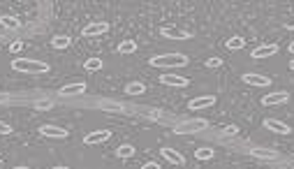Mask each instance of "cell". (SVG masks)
<instances>
[{
    "label": "cell",
    "instance_id": "obj_1",
    "mask_svg": "<svg viewBox=\"0 0 294 169\" xmlns=\"http://www.w3.org/2000/svg\"><path fill=\"white\" fill-rule=\"evenodd\" d=\"M12 69L23 72V74H46L49 72V63L35 61V58H14L12 61Z\"/></svg>",
    "mask_w": 294,
    "mask_h": 169
},
{
    "label": "cell",
    "instance_id": "obj_2",
    "mask_svg": "<svg viewBox=\"0 0 294 169\" xmlns=\"http://www.w3.org/2000/svg\"><path fill=\"white\" fill-rule=\"evenodd\" d=\"M151 68H185L188 65V56L183 54H162L151 58Z\"/></svg>",
    "mask_w": 294,
    "mask_h": 169
},
{
    "label": "cell",
    "instance_id": "obj_3",
    "mask_svg": "<svg viewBox=\"0 0 294 169\" xmlns=\"http://www.w3.org/2000/svg\"><path fill=\"white\" fill-rule=\"evenodd\" d=\"M209 123L204 118H190V121H183V123L176 125V135H188V132H199V130H206Z\"/></svg>",
    "mask_w": 294,
    "mask_h": 169
},
{
    "label": "cell",
    "instance_id": "obj_4",
    "mask_svg": "<svg viewBox=\"0 0 294 169\" xmlns=\"http://www.w3.org/2000/svg\"><path fill=\"white\" fill-rule=\"evenodd\" d=\"M107 31H109V23L107 21H93L88 26H83L81 35L83 37H98V35H105Z\"/></svg>",
    "mask_w": 294,
    "mask_h": 169
},
{
    "label": "cell",
    "instance_id": "obj_5",
    "mask_svg": "<svg viewBox=\"0 0 294 169\" xmlns=\"http://www.w3.org/2000/svg\"><path fill=\"white\" fill-rule=\"evenodd\" d=\"M216 95H199V98H192L188 102V109L190 111H199V109H206V107H213L216 104Z\"/></svg>",
    "mask_w": 294,
    "mask_h": 169
},
{
    "label": "cell",
    "instance_id": "obj_6",
    "mask_svg": "<svg viewBox=\"0 0 294 169\" xmlns=\"http://www.w3.org/2000/svg\"><path fill=\"white\" fill-rule=\"evenodd\" d=\"M109 137H111L109 130H95V132H88V135L83 137V144H86V146H98V144L109 141Z\"/></svg>",
    "mask_w": 294,
    "mask_h": 169
},
{
    "label": "cell",
    "instance_id": "obj_7",
    "mask_svg": "<svg viewBox=\"0 0 294 169\" xmlns=\"http://www.w3.org/2000/svg\"><path fill=\"white\" fill-rule=\"evenodd\" d=\"M160 35L167 39H190V33L183 31V28H176V26H165L160 28Z\"/></svg>",
    "mask_w": 294,
    "mask_h": 169
},
{
    "label": "cell",
    "instance_id": "obj_8",
    "mask_svg": "<svg viewBox=\"0 0 294 169\" xmlns=\"http://www.w3.org/2000/svg\"><path fill=\"white\" fill-rule=\"evenodd\" d=\"M290 100V95L283 91H276V93H269V95H264L262 98V104L264 107H276V104H285Z\"/></svg>",
    "mask_w": 294,
    "mask_h": 169
},
{
    "label": "cell",
    "instance_id": "obj_9",
    "mask_svg": "<svg viewBox=\"0 0 294 169\" xmlns=\"http://www.w3.org/2000/svg\"><path fill=\"white\" fill-rule=\"evenodd\" d=\"M241 79H243V84H248V86H259V88H264V86H271V79L262 77V74H257V72H246Z\"/></svg>",
    "mask_w": 294,
    "mask_h": 169
},
{
    "label": "cell",
    "instance_id": "obj_10",
    "mask_svg": "<svg viewBox=\"0 0 294 169\" xmlns=\"http://www.w3.org/2000/svg\"><path fill=\"white\" fill-rule=\"evenodd\" d=\"M276 54H278V44H259L253 49L250 56L259 61V58H271V56H276Z\"/></svg>",
    "mask_w": 294,
    "mask_h": 169
},
{
    "label": "cell",
    "instance_id": "obj_11",
    "mask_svg": "<svg viewBox=\"0 0 294 169\" xmlns=\"http://www.w3.org/2000/svg\"><path fill=\"white\" fill-rule=\"evenodd\" d=\"M160 84L165 86H174V88H185L190 84L188 77H179V74H162L160 77Z\"/></svg>",
    "mask_w": 294,
    "mask_h": 169
},
{
    "label": "cell",
    "instance_id": "obj_12",
    "mask_svg": "<svg viewBox=\"0 0 294 169\" xmlns=\"http://www.w3.org/2000/svg\"><path fill=\"white\" fill-rule=\"evenodd\" d=\"M264 128L271 132H278V135H290V132H292L290 125L283 123V121H276V118H264Z\"/></svg>",
    "mask_w": 294,
    "mask_h": 169
},
{
    "label": "cell",
    "instance_id": "obj_13",
    "mask_svg": "<svg viewBox=\"0 0 294 169\" xmlns=\"http://www.w3.org/2000/svg\"><path fill=\"white\" fill-rule=\"evenodd\" d=\"M39 135H44L49 139H65L68 137V130H63L58 125H42L39 128Z\"/></svg>",
    "mask_w": 294,
    "mask_h": 169
},
{
    "label": "cell",
    "instance_id": "obj_14",
    "mask_svg": "<svg viewBox=\"0 0 294 169\" xmlns=\"http://www.w3.org/2000/svg\"><path fill=\"white\" fill-rule=\"evenodd\" d=\"M160 153H162V158H165L167 162H172V165H179V167H183V165H185V158H183L179 151H174V148H169V146L160 148Z\"/></svg>",
    "mask_w": 294,
    "mask_h": 169
},
{
    "label": "cell",
    "instance_id": "obj_15",
    "mask_svg": "<svg viewBox=\"0 0 294 169\" xmlns=\"http://www.w3.org/2000/svg\"><path fill=\"white\" fill-rule=\"evenodd\" d=\"M86 93V84L83 81H76V84H68V86H63L61 91H58V95H83Z\"/></svg>",
    "mask_w": 294,
    "mask_h": 169
},
{
    "label": "cell",
    "instance_id": "obj_16",
    "mask_svg": "<svg viewBox=\"0 0 294 169\" xmlns=\"http://www.w3.org/2000/svg\"><path fill=\"white\" fill-rule=\"evenodd\" d=\"M100 109L107 111V114H123L125 111V107H123L121 102H113V100H102L100 102Z\"/></svg>",
    "mask_w": 294,
    "mask_h": 169
},
{
    "label": "cell",
    "instance_id": "obj_17",
    "mask_svg": "<svg viewBox=\"0 0 294 169\" xmlns=\"http://www.w3.org/2000/svg\"><path fill=\"white\" fill-rule=\"evenodd\" d=\"M225 46L229 49V51H239V49H243V46H246V39H243L241 35H234V37L225 39Z\"/></svg>",
    "mask_w": 294,
    "mask_h": 169
},
{
    "label": "cell",
    "instance_id": "obj_18",
    "mask_svg": "<svg viewBox=\"0 0 294 169\" xmlns=\"http://www.w3.org/2000/svg\"><path fill=\"white\" fill-rule=\"evenodd\" d=\"M135 153H137V148L132 146V144H121V146L116 148V155H118V158H123V160H128V158H132Z\"/></svg>",
    "mask_w": 294,
    "mask_h": 169
},
{
    "label": "cell",
    "instance_id": "obj_19",
    "mask_svg": "<svg viewBox=\"0 0 294 169\" xmlns=\"http://www.w3.org/2000/svg\"><path fill=\"white\" fill-rule=\"evenodd\" d=\"M53 49H68L70 44H72V37L70 35H56V37L51 39Z\"/></svg>",
    "mask_w": 294,
    "mask_h": 169
},
{
    "label": "cell",
    "instance_id": "obj_20",
    "mask_svg": "<svg viewBox=\"0 0 294 169\" xmlns=\"http://www.w3.org/2000/svg\"><path fill=\"white\" fill-rule=\"evenodd\" d=\"M144 91H146V86H144L142 81H130V84L125 86V93H128V95H144Z\"/></svg>",
    "mask_w": 294,
    "mask_h": 169
},
{
    "label": "cell",
    "instance_id": "obj_21",
    "mask_svg": "<svg viewBox=\"0 0 294 169\" xmlns=\"http://www.w3.org/2000/svg\"><path fill=\"white\" fill-rule=\"evenodd\" d=\"M137 51V42L135 39H123L118 44V54H135Z\"/></svg>",
    "mask_w": 294,
    "mask_h": 169
},
{
    "label": "cell",
    "instance_id": "obj_22",
    "mask_svg": "<svg viewBox=\"0 0 294 169\" xmlns=\"http://www.w3.org/2000/svg\"><path fill=\"white\" fill-rule=\"evenodd\" d=\"M0 23H2L5 28H19V26H21V21H19L16 16H9V14H2V16H0Z\"/></svg>",
    "mask_w": 294,
    "mask_h": 169
},
{
    "label": "cell",
    "instance_id": "obj_23",
    "mask_svg": "<svg viewBox=\"0 0 294 169\" xmlns=\"http://www.w3.org/2000/svg\"><path fill=\"white\" fill-rule=\"evenodd\" d=\"M102 58H88V61L83 63V68L88 69V72H98V69H102Z\"/></svg>",
    "mask_w": 294,
    "mask_h": 169
},
{
    "label": "cell",
    "instance_id": "obj_24",
    "mask_svg": "<svg viewBox=\"0 0 294 169\" xmlns=\"http://www.w3.org/2000/svg\"><path fill=\"white\" fill-rule=\"evenodd\" d=\"M195 158H197V160H211V158H213V148H209V146L197 148V151H195Z\"/></svg>",
    "mask_w": 294,
    "mask_h": 169
},
{
    "label": "cell",
    "instance_id": "obj_25",
    "mask_svg": "<svg viewBox=\"0 0 294 169\" xmlns=\"http://www.w3.org/2000/svg\"><path fill=\"white\" fill-rule=\"evenodd\" d=\"M253 155H255V158H262V160H276V158H278L273 151H264V148H257V151H253Z\"/></svg>",
    "mask_w": 294,
    "mask_h": 169
},
{
    "label": "cell",
    "instance_id": "obj_26",
    "mask_svg": "<svg viewBox=\"0 0 294 169\" xmlns=\"http://www.w3.org/2000/svg\"><path fill=\"white\" fill-rule=\"evenodd\" d=\"M220 132H222V137H234V135H239V125H225Z\"/></svg>",
    "mask_w": 294,
    "mask_h": 169
},
{
    "label": "cell",
    "instance_id": "obj_27",
    "mask_svg": "<svg viewBox=\"0 0 294 169\" xmlns=\"http://www.w3.org/2000/svg\"><path fill=\"white\" fill-rule=\"evenodd\" d=\"M206 68L209 69H218V68H222V58H206Z\"/></svg>",
    "mask_w": 294,
    "mask_h": 169
},
{
    "label": "cell",
    "instance_id": "obj_28",
    "mask_svg": "<svg viewBox=\"0 0 294 169\" xmlns=\"http://www.w3.org/2000/svg\"><path fill=\"white\" fill-rule=\"evenodd\" d=\"M35 109H39V111H49V109H53V102L51 100H37L35 102Z\"/></svg>",
    "mask_w": 294,
    "mask_h": 169
},
{
    "label": "cell",
    "instance_id": "obj_29",
    "mask_svg": "<svg viewBox=\"0 0 294 169\" xmlns=\"http://www.w3.org/2000/svg\"><path fill=\"white\" fill-rule=\"evenodd\" d=\"M21 49H23V42H12L9 44V54H19Z\"/></svg>",
    "mask_w": 294,
    "mask_h": 169
},
{
    "label": "cell",
    "instance_id": "obj_30",
    "mask_svg": "<svg viewBox=\"0 0 294 169\" xmlns=\"http://www.w3.org/2000/svg\"><path fill=\"white\" fill-rule=\"evenodd\" d=\"M0 135H12V125L5 123V121H0Z\"/></svg>",
    "mask_w": 294,
    "mask_h": 169
},
{
    "label": "cell",
    "instance_id": "obj_31",
    "mask_svg": "<svg viewBox=\"0 0 294 169\" xmlns=\"http://www.w3.org/2000/svg\"><path fill=\"white\" fill-rule=\"evenodd\" d=\"M142 169H160V165H158V162H146Z\"/></svg>",
    "mask_w": 294,
    "mask_h": 169
},
{
    "label": "cell",
    "instance_id": "obj_32",
    "mask_svg": "<svg viewBox=\"0 0 294 169\" xmlns=\"http://www.w3.org/2000/svg\"><path fill=\"white\" fill-rule=\"evenodd\" d=\"M5 102H9V95H0V104H5Z\"/></svg>",
    "mask_w": 294,
    "mask_h": 169
},
{
    "label": "cell",
    "instance_id": "obj_33",
    "mask_svg": "<svg viewBox=\"0 0 294 169\" xmlns=\"http://www.w3.org/2000/svg\"><path fill=\"white\" fill-rule=\"evenodd\" d=\"M285 28H290V31H294V21H290V23H285Z\"/></svg>",
    "mask_w": 294,
    "mask_h": 169
},
{
    "label": "cell",
    "instance_id": "obj_34",
    "mask_svg": "<svg viewBox=\"0 0 294 169\" xmlns=\"http://www.w3.org/2000/svg\"><path fill=\"white\" fill-rule=\"evenodd\" d=\"M290 54H294V42H290Z\"/></svg>",
    "mask_w": 294,
    "mask_h": 169
},
{
    "label": "cell",
    "instance_id": "obj_35",
    "mask_svg": "<svg viewBox=\"0 0 294 169\" xmlns=\"http://www.w3.org/2000/svg\"><path fill=\"white\" fill-rule=\"evenodd\" d=\"M290 68H292V69H294V58H292V61H290Z\"/></svg>",
    "mask_w": 294,
    "mask_h": 169
},
{
    "label": "cell",
    "instance_id": "obj_36",
    "mask_svg": "<svg viewBox=\"0 0 294 169\" xmlns=\"http://www.w3.org/2000/svg\"><path fill=\"white\" fill-rule=\"evenodd\" d=\"M53 169H72V167H53Z\"/></svg>",
    "mask_w": 294,
    "mask_h": 169
},
{
    "label": "cell",
    "instance_id": "obj_37",
    "mask_svg": "<svg viewBox=\"0 0 294 169\" xmlns=\"http://www.w3.org/2000/svg\"><path fill=\"white\" fill-rule=\"evenodd\" d=\"M14 169H31V167H23V165H21V167H14Z\"/></svg>",
    "mask_w": 294,
    "mask_h": 169
}]
</instances>
